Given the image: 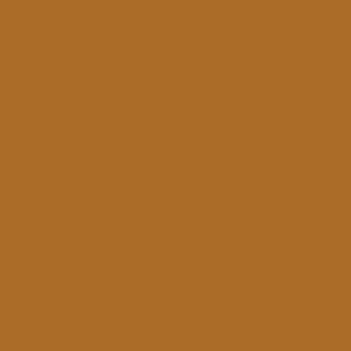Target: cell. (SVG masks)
<instances>
[]
</instances>
